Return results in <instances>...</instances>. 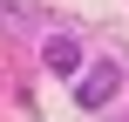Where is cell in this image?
Listing matches in <instances>:
<instances>
[{"label":"cell","instance_id":"cell-1","mask_svg":"<svg viewBox=\"0 0 129 122\" xmlns=\"http://www.w3.org/2000/svg\"><path fill=\"white\" fill-rule=\"evenodd\" d=\"M116 88H122V68H116V61H95L88 75H75V102H82V109H109Z\"/></svg>","mask_w":129,"mask_h":122},{"label":"cell","instance_id":"cell-2","mask_svg":"<svg viewBox=\"0 0 129 122\" xmlns=\"http://www.w3.org/2000/svg\"><path fill=\"white\" fill-rule=\"evenodd\" d=\"M41 61H48L54 75H82V41H75V34H48V41H41Z\"/></svg>","mask_w":129,"mask_h":122}]
</instances>
